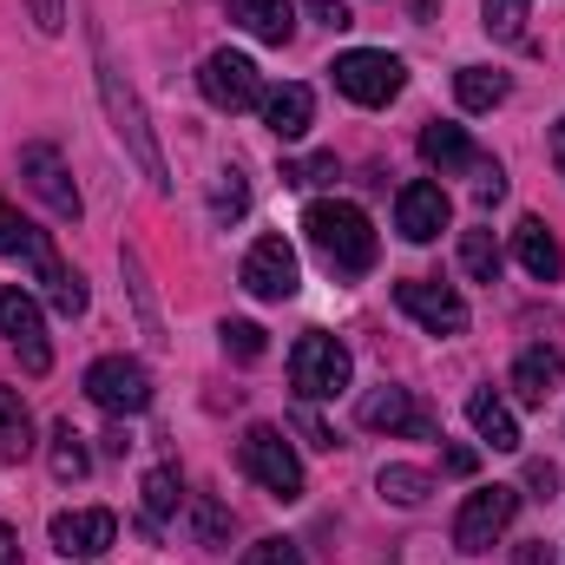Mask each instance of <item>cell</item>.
Masks as SVG:
<instances>
[{"label":"cell","instance_id":"2","mask_svg":"<svg viewBox=\"0 0 565 565\" xmlns=\"http://www.w3.org/2000/svg\"><path fill=\"white\" fill-rule=\"evenodd\" d=\"M99 99H106V119H113V132L126 139V151L139 158V171L158 184V191H171V171H164V151L151 139V126H145V106L139 93L126 86V73L113 66V53H106V40H99Z\"/></svg>","mask_w":565,"mask_h":565},{"label":"cell","instance_id":"39","mask_svg":"<svg viewBox=\"0 0 565 565\" xmlns=\"http://www.w3.org/2000/svg\"><path fill=\"white\" fill-rule=\"evenodd\" d=\"M473 467H480V454H473V447H447V473H460V480H467Z\"/></svg>","mask_w":565,"mask_h":565},{"label":"cell","instance_id":"24","mask_svg":"<svg viewBox=\"0 0 565 565\" xmlns=\"http://www.w3.org/2000/svg\"><path fill=\"white\" fill-rule=\"evenodd\" d=\"M26 454H33V415L20 388H0V460H26Z\"/></svg>","mask_w":565,"mask_h":565},{"label":"cell","instance_id":"41","mask_svg":"<svg viewBox=\"0 0 565 565\" xmlns=\"http://www.w3.org/2000/svg\"><path fill=\"white\" fill-rule=\"evenodd\" d=\"M513 565H553V546H546V540H526V546L513 553Z\"/></svg>","mask_w":565,"mask_h":565},{"label":"cell","instance_id":"34","mask_svg":"<svg viewBox=\"0 0 565 565\" xmlns=\"http://www.w3.org/2000/svg\"><path fill=\"white\" fill-rule=\"evenodd\" d=\"M473 171H480V184H473V198H480V204H500V198H507V171H500L493 158H480Z\"/></svg>","mask_w":565,"mask_h":565},{"label":"cell","instance_id":"42","mask_svg":"<svg viewBox=\"0 0 565 565\" xmlns=\"http://www.w3.org/2000/svg\"><path fill=\"white\" fill-rule=\"evenodd\" d=\"M0 565H20V540H13V526H0Z\"/></svg>","mask_w":565,"mask_h":565},{"label":"cell","instance_id":"26","mask_svg":"<svg viewBox=\"0 0 565 565\" xmlns=\"http://www.w3.org/2000/svg\"><path fill=\"white\" fill-rule=\"evenodd\" d=\"M460 270L473 282L500 277V244H493V231H467V237H460Z\"/></svg>","mask_w":565,"mask_h":565},{"label":"cell","instance_id":"21","mask_svg":"<svg viewBox=\"0 0 565 565\" xmlns=\"http://www.w3.org/2000/svg\"><path fill=\"white\" fill-rule=\"evenodd\" d=\"M422 158L434 164V171H473V164H480L473 139H467L460 126H447V119H434V126L422 132Z\"/></svg>","mask_w":565,"mask_h":565},{"label":"cell","instance_id":"40","mask_svg":"<svg viewBox=\"0 0 565 565\" xmlns=\"http://www.w3.org/2000/svg\"><path fill=\"white\" fill-rule=\"evenodd\" d=\"M309 13H316V20H322V26H349V7H342V0H316V7H309Z\"/></svg>","mask_w":565,"mask_h":565},{"label":"cell","instance_id":"25","mask_svg":"<svg viewBox=\"0 0 565 565\" xmlns=\"http://www.w3.org/2000/svg\"><path fill=\"white\" fill-rule=\"evenodd\" d=\"M93 473V454L79 447V434H73V422L53 427V480H86Z\"/></svg>","mask_w":565,"mask_h":565},{"label":"cell","instance_id":"19","mask_svg":"<svg viewBox=\"0 0 565 565\" xmlns=\"http://www.w3.org/2000/svg\"><path fill=\"white\" fill-rule=\"evenodd\" d=\"M559 382H565V355L546 349V342L513 362V388H520V402H533V408H546V395H553Z\"/></svg>","mask_w":565,"mask_h":565},{"label":"cell","instance_id":"37","mask_svg":"<svg viewBox=\"0 0 565 565\" xmlns=\"http://www.w3.org/2000/svg\"><path fill=\"white\" fill-rule=\"evenodd\" d=\"M33 20H40V33H60L66 26V7L60 0H33Z\"/></svg>","mask_w":565,"mask_h":565},{"label":"cell","instance_id":"18","mask_svg":"<svg viewBox=\"0 0 565 565\" xmlns=\"http://www.w3.org/2000/svg\"><path fill=\"white\" fill-rule=\"evenodd\" d=\"M467 422H473V434H480L493 454H520V422H513V408H507L493 388H473V395H467Z\"/></svg>","mask_w":565,"mask_h":565},{"label":"cell","instance_id":"43","mask_svg":"<svg viewBox=\"0 0 565 565\" xmlns=\"http://www.w3.org/2000/svg\"><path fill=\"white\" fill-rule=\"evenodd\" d=\"M553 164H559V178H565V119L553 126Z\"/></svg>","mask_w":565,"mask_h":565},{"label":"cell","instance_id":"27","mask_svg":"<svg viewBox=\"0 0 565 565\" xmlns=\"http://www.w3.org/2000/svg\"><path fill=\"white\" fill-rule=\"evenodd\" d=\"M375 487H382V500H395V507H422L434 480H427L422 467H382V473H375Z\"/></svg>","mask_w":565,"mask_h":565},{"label":"cell","instance_id":"28","mask_svg":"<svg viewBox=\"0 0 565 565\" xmlns=\"http://www.w3.org/2000/svg\"><path fill=\"white\" fill-rule=\"evenodd\" d=\"M178 507H184V487H178V473H171V467H158V473L145 480V513H151V526H164Z\"/></svg>","mask_w":565,"mask_h":565},{"label":"cell","instance_id":"29","mask_svg":"<svg viewBox=\"0 0 565 565\" xmlns=\"http://www.w3.org/2000/svg\"><path fill=\"white\" fill-rule=\"evenodd\" d=\"M480 13H487L493 40H520L526 33V0H480Z\"/></svg>","mask_w":565,"mask_h":565},{"label":"cell","instance_id":"6","mask_svg":"<svg viewBox=\"0 0 565 565\" xmlns=\"http://www.w3.org/2000/svg\"><path fill=\"white\" fill-rule=\"evenodd\" d=\"M513 513H520L513 487H473L460 500V513H454V546L460 553H493V540L513 526Z\"/></svg>","mask_w":565,"mask_h":565},{"label":"cell","instance_id":"32","mask_svg":"<svg viewBox=\"0 0 565 565\" xmlns=\"http://www.w3.org/2000/svg\"><path fill=\"white\" fill-rule=\"evenodd\" d=\"M244 204H250L244 178H237V171H224V178H217V191H211V211H217V217H244Z\"/></svg>","mask_w":565,"mask_h":565},{"label":"cell","instance_id":"3","mask_svg":"<svg viewBox=\"0 0 565 565\" xmlns=\"http://www.w3.org/2000/svg\"><path fill=\"white\" fill-rule=\"evenodd\" d=\"M329 73H335V93L355 99V106H388V99L408 86V66H402L395 53H382V46H355V53H342Z\"/></svg>","mask_w":565,"mask_h":565},{"label":"cell","instance_id":"16","mask_svg":"<svg viewBox=\"0 0 565 565\" xmlns=\"http://www.w3.org/2000/svg\"><path fill=\"white\" fill-rule=\"evenodd\" d=\"M513 250H520V270H526L533 282H559L565 277V250H559V237L546 231V217H520Z\"/></svg>","mask_w":565,"mask_h":565},{"label":"cell","instance_id":"12","mask_svg":"<svg viewBox=\"0 0 565 565\" xmlns=\"http://www.w3.org/2000/svg\"><path fill=\"white\" fill-rule=\"evenodd\" d=\"M447 217H454V204H447V191H440L434 178L402 184V198H395V231H402L408 244H434V237L447 231Z\"/></svg>","mask_w":565,"mask_h":565},{"label":"cell","instance_id":"5","mask_svg":"<svg viewBox=\"0 0 565 565\" xmlns=\"http://www.w3.org/2000/svg\"><path fill=\"white\" fill-rule=\"evenodd\" d=\"M349 375H355V362L335 335H302L296 355H289V382H296L302 402H335L349 388Z\"/></svg>","mask_w":565,"mask_h":565},{"label":"cell","instance_id":"35","mask_svg":"<svg viewBox=\"0 0 565 565\" xmlns=\"http://www.w3.org/2000/svg\"><path fill=\"white\" fill-rule=\"evenodd\" d=\"M282 178H289V184H322V178H335V158H302V164H289Z\"/></svg>","mask_w":565,"mask_h":565},{"label":"cell","instance_id":"15","mask_svg":"<svg viewBox=\"0 0 565 565\" xmlns=\"http://www.w3.org/2000/svg\"><path fill=\"white\" fill-rule=\"evenodd\" d=\"M244 289H250V296H264V302L296 296V250H289L282 237H257V244H250V257H244Z\"/></svg>","mask_w":565,"mask_h":565},{"label":"cell","instance_id":"1","mask_svg":"<svg viewBox=\"0 0 565 565\" xmlns=\"http://www.w3.org/2000/svg\"><path fill=\"white\" fill-rule=\"evenodd\" d=\"M302 231H309L316 257H322L335 277H362V270L375 264V231H369L362 204H349V198H316V204L302 211Z\"/></svg>","mask_w":565,"mask_h":565},{"label":"cell","instance_id":"14","mask_svg":"<svg viewBox=\"0 0 565 565\" xmlns=\"http://www.w3.org/2000/svg\"><path fill=\"white\" fill-rule=\"evenodd\" d=\"M362 427H375V434H408V440H434V415L415 402V388H375V395H362Z\"/></svg>","mask_w":565,"mask_h":565},{"label":"cell","instance_id":"31","mask_svg":"<svg viewBox=\"0 0 565 565\" xmlns=\"http://www.w3.org/2000/svg\"><path fill=\"white\" fill-rule=\"evenodd\" d=\"M217 335H224V355H237V362H257V355H264V329H257V322H244V316H237V322H224Z\"/></svg>","mask_w":565,"mask_h":565},{"label":"cell","instance_id":"13","mask_svg":"<svg viewBox=\"0 0 565 565\" xmlns=\"http://www.w3.org/2000/svg\"><path fill=\"white\" fill-rule=\"evenodd\" d=\"M119 540V520L106 507H86V513H53V553L66 559H106Z\"/></svg>","mask_w":565,"mask_h":565},{"label":"cell","instance_id":"17","mask_svg":"<svg viewBox=\"0 0 565 565\" xmlns=\"http://www.w3.org/2000/svg\"><path fill=\"white\" fill-rule=\"evenodd\" d=\"M0 257H26L40 277H53L60 270V257H53V244H46V231H33L7 198H0Z\"/></svg>","mask_w":565,"mask_h":565},{"label":"cell","instance_id":"7","mask_svg":"<svg viewBox=\"0 0 565 565\" xmlns=\"http://www.w3.org/2000/svg\"><path fill=\"white\" fill-rule=\"evenodd\" d=\"M0 335L13 342V355H20V369H26V375H46V369H53L46 316H40V302H33L20 282H0Z\"/></svg>","mask_w":565,"mask_h":565},{"label":"cell","instance_id":"11","mask_svg":"<svg viewBox=\"0 0 565 565\" xmlns=\"http://www.w3.org/2000/svg\"><path fill=\"white\" fill-rule=\"evenodd\" d=\"M395 302H402V316L422 322L427 335H460V329H467V302H460V289H447V282L408 277V282H395Z\"/></svg>","mask_w":565,"mask_h":565},{"label":"cell","instance_id":"38","mask_svg":"<svg viewBox=\"0 0 565 565\" xmlns=\"http://www.w3.org/2000/svg\"><path fill=\"white\" fill-rule=\"evenodd\" d=\"M526 487H533V493H540V500H546V493H553V487H559V473H553V467H546V460H533V467H526Z\"/></svg>","mask_w":565,"mask_h":565},{"label":"cell","instance_id":"10","mask_svg":"<svg viewBox=\"0 0 565 565\" xmlns=\"http://www.w3.org/2000/svg\"><path fill=\"white\" fill-rule=\"evenodd\" d=\"M20 178L33 184V198L53 211V217H66V224H79V191H73V171H66V158L53 151V145H26L20 151Z\"/></svg>","mask_w":565,"mask_h":565},{"label":"cell","instance_id":"30","mask_svg":"<svg viewBox=\"0 0 565 565\" xmlns=\"http://www.w3.org/2000/svg\"><path fill=\"white\" fill-rule=\"evenodd\" d=\"M40 282H46V296H53V309H60V316H86V282L73 277L66 264H60L53 277H40Z\"/></svg>","mask_w":565,"mask_h":565},{"label":"cell","instance_id":"20","mask_svg":"<svg viewBox=\"0 0 565 565\" xmlns=\"http://www.w3.org/2000/svg\"><path fill=\"white\" fill-rule=\"evenodd\" d=\"M309 119H316V93L309 86H277V93H264V126L277 132V139H302L309 132Z\"/></svg>","mask_w":565,"mask_h":565},{"label":"cell","instance_id":"4","mask_svg":"<svg viewBox=\"0 0 565 565\" xmlns=\"http://www.w3.org/2000/svg\"><path fill=\"white\" fill-rule=\"evenodd\" d=\"M237 460H244V473H250L270 500H302V460H296V447L282 440V427H250L244 447H237Z\"/></svg>","mask_w":565,"mask_h":565},{"label":"cell","instance_id":"8","mask_svg":"<svg viewBox=\"0 0 565 565\" xmlns=\"http://www.w3.org/2000/svg\"><path fill=\"white\" fill-rule=\"evenodd\" d=\"M86 402L106 408V415H145V408H151V375H145V362H132V355L93 362V369H86Z\"/></svg>","mask_w":565,"mask_h":565},{"label":"cell","instance_id":"33","mask_svg":"<svg viewBox=\"0 0 565 565\" xmlns=\"http://www.w3.org/2000/svg\"><path fill=\"white\" fill-rule=\"evenodd\" d=\"M237 565H302V553H296V540H257Z\"/></svg>","mask_w":565,"mask_h":565},{"label":"cell","instance_id":"9","mask_svg":"<svg viewBox=\"0 0 565 565\" xmlns=\"http://www.w3.org/2000/svg\"><path fill=\"white\" fill-rule=\"evenodd\" d=\"M198 93H204L217 113H250V106H264V79H257V66H250L244 53H211V60L198 66Z\"/></svg>","mask_w":565,"mask_h":565},{"label":"cell","instance_id":"36","mask_svg":"<svg viewBox=\"0 0 565 565\" xmlns=\"http://www.w3.org/2000/svg\"><path fill=\"white\" fill-rule=\"evenodd\" d=\"M217 533H224V507L198 500V546H217Z\"/></svg>","mask_w":565,"mask_h":565},{"label":"cell","instance_id":"22","mask_svg":"<svg viewBox=\"0 0 565 565\" xmlns=\"http://www.w3.org/2000/svg\"><path fill=\"white\" fill-rule=\"evenodd\" d=\"M231 20H244L264 46H282L296 33V7L289 0H231Z\"/></svg>","mask_w":565,"mask_h":565},{"label":"cell","instance_id":"23","mask_svg":"<svg viewBox=\"0 0 565 565\" xmlns=\"http://www.w3.org/2000/svg\"><path fill=\"white\" fill-rule=\"evenodd\" d=\"M507 93H513V79L493 73V66H460V79H454V99H460L467 113H493Z\"/></svg>","mask_w":565,"mask_h":565}]
</instances>
